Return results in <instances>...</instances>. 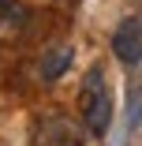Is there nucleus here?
Listing matches in <instances>:
<instances>
[{
  "label": "nucleus",
  "instance_id": "3",
  "mask_svg": "<svg viewBox=\"0 0 142 146\" xmlns=\"http://www.w3.org/2000/svg\"><path fill=\"white\" fill-rule=\"evenodd\" d=\"M112 52L120 64H138L142 60V19L127 15L116 30H112Z\"/></svg>",
  "mask_w": 142,
  "mask_h": 146
},
{
  "label": "nucleus",
  "instance_id": "2",
  "mask_svg": "<svg viewBox=\"0 0 142 146\" xmlns=\"http://www.w3.org/2000/svg\"><path fill=\"white\" fill-rule=\"evenodd\" d=\"M82 135H86V127H79L71 116L45 112V116H38V124L30 131V142L34 146H82Z\"/></svg>",
  "mask_w": 142,
  "mask_h": 146
},
{
  "label": "nucleus",
  "instance_id": "1",
  "mask_svg": "<svg viewBox=\"0 0 142 146\" xmlns=\"http://www.w3.org/2000/svg\"><path fill=\"white\" fill-rule=\"evenodd\" d=\"M79 112H82V127L86 135L101 139L112 124V90H108V79L101 71V64H94L82 79V90H79Z\"/></svg>",
  "mask_w": 142,
  "mask_h": 146
},
{
  "label": "nucleus",
  "instance_id": "4",
  "mask_svg": "<svg viewBox=\"0 0 142 146\" xmlns=\"http://www.w3.org/2000/svg\"><path fill=\"white\" fill-rule=\"evenodd\" d=\"M71 45L67 41H56V45H49L45 52H41V64H38V75H41V82H56L67 68H71Z\"/></svg>",
  "mask_w": 142,
  "mask_h": 146
}]
</instances>
